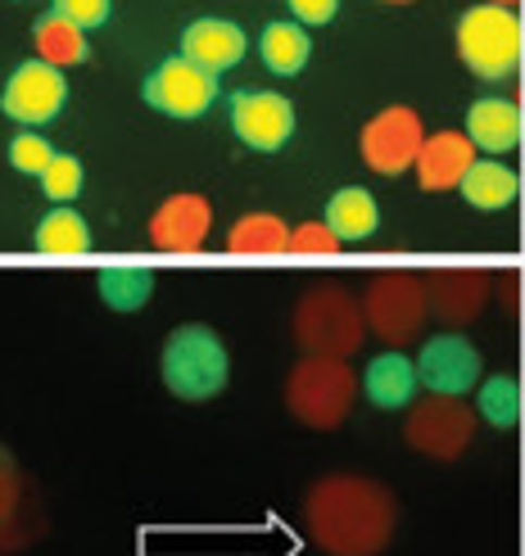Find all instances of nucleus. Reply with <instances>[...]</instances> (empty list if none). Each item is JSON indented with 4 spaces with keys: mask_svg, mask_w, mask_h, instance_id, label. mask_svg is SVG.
Wrapping results in <instances>:
<instances>
[{
    "mask_svg": "<svg viewBox=\"0 0 525 556\" xmlns=\"http://www.w3.org/2000/svg\"><path fill=\"white\" fill-rule=\"evenodd\" d=\"M299 27H322L340 14V0H286Z\"/></svg>",
    "mask_w": 525,
    "mask_h": 556,
    "instance_id": "32",
    "label": "nucleus"
},
{
    "mask_svg": "<svg viewBox=\"0 0 525 556\" xmlns=\"http://www.w3.org/2000/svg\"><path fill=\"white\" fill-rule=\"evenodd\" d=\"M422 146H426V127L412 104H385L380 114H372L363 123V131H358V154H363V163L376 177L412 173Z\"/></svg>",
    "mask_w": 525,
    "mask_h": 556,
    "instance_id": "8",
    "label": "nucleus"
},
{
    "mask_svg": "<svg viewBox=\"0 0 525 556\" xmlns=\"http://www.w3.org/2000/svg\"><path fill=\"white\" fill-rule=\"evenodd\" d=\"M245 50H250V37H245V27L232 23V18H196L182 27V50L190 64H200L209 73H227L245 60Z\"/></svg>",
    "mask_w": 525,
    "mask_h": 556,
    "instance_id": "18",
    "label": "nucleus"
},
{
    "mask_svg": "<svg viewBox=\"0 0 525 556\" xmlns=\"http://www.w3.org/2000/svg\"><path fill=\"white\" fill-rule=\"evenodd\" d=\"M37 181H41V194H46V200L60 208V204H73L77 194H82V186H87V168H82V159H77V154H54V159H50V168H46Z\"/></svg>",
    "mask_w": 525,
    "mask_h": 556,
    "instance_id": "28",
    "label": "nucleus"
},
{
    "mask_svg": "<svg viewBox=\"0 0 525 556\" xmlns=\"http://www.w3.org/2000/svg\"><path fill=\"white\" fill-rule=\"evenodd\" d=\"M37 534H41L37 503H33V493H27V480H23L14 453L0 443V556L27 547Z\"/></svg>",
    "mask_w": 525,
    "mask_h": 556,
    "instance_id": "16",
    "label": "nucleus"
},
{
    "mask_svg": "<svg viewBox=\"0 0 525 556\" xmlns=\"http://www.w3.org/2000/svg\"><path fill=\"white\" fill-rule=\"evenodd\" d=\"M345 240L326 227V222H299L290 227V254L295 258H336Z\"/></svg>",
    "mask_w": 525,
    "mask_h": 556,
    "instance_id": "30",
    "label": "nucleus"
},
{
    "mask_svg": "<svg viewBox=\"0 0 525 556\" xmlns=\"http://www.w3.org/2000/svg\"><path fill=\"white\" fill-rule=\"evenodd\" d=\"M480 430V416L466 399L422 394L403 416V443L426 462H458Z\"/></svg>",
    "mask_w": 525,
    "mask_h": 556,
    "instance_id": "7",
    "label": "nucleus"
},
{
    "mask_svg": "<svg viewBox=\"0 0 525 556\" xmlns=\"http://www.w3.org/2000/svg\"><path fill=\"white\" fill-rule=\"evenodd\" d=\"M303 530L326 556H380L399 534V497L372 476H322L303 493Z\"/></svg>",
    "mask_w": 525,
    "mask_h": 556,
    "instance_id": "1",
    "label": "nucleus"
},
{
    "mask_svg": "<svg viewBox=\"0 0 525 556\" xmlns=\"http://www.w3.org/2000/svg\"><path fill=\"white\" fill-rule=\"evenodd\" d=\"M476 416L493 430H512L521 421V380L512 371H499V376H485L476 384Z\"/></svg>",
    "mask_w": 525,
    "mask_h": 556,
    "instance_id": "27",
    "label": "nucleus"
},
{
    "mask_svg": "<svg viewBox=\"0 0 525 556\" xmlns=\"http://www.w3.org/2000/svg\"><path fill=\"white\" fill-rule=\"evenodd\" d=\"M146 231L159 254H196L213 231V204L196 190H177L150 213Z\"/></svg>",
    "mask_w": 525,
    "mask_h": 556,
    "instance_id": "14",
    "label": "nucleus"
},
{
    "mask_svg": "<svg viewBox=\"0 0 525 556\" xmlns=\"http://www.w3.org/2000/svg\"><path fill=\"white\" fill-rule=\"evenodd\" d=\"M68 109V77L46 60L18 64L0 87V114L18 127H46Z\"/></svg>",
    "mask_w": 525,
    "mask_h": 556,
    "instance_id": "10",
    "label": "nucleus"
},
{
    "mask_svg": "<svg viewBox=\"0 0 525 556\" xmlns=\"http://www.w3.org/2000/svg\"><path fill=\"white\" fill-rule=\"evenodd\" d=\"M493 294V276L485 267H435L426 271V299H430V321L462 330L472 326Z\"/></svg>",
    "mask_w": 525,
    "mask_h": 556,
    "instance_id": "13",
    "label": "nucleus"
},
{
    "mask_svg": "<svg viewBox=\"0 0 525 556\" xmlns=\"http://www.w3.org/2000/svg\"><path fill=\"white\" fill-rule=\"evenodd\" d=\"M326 227L336 231L345 244H358V240H372L376 227H380V204L367 186H340L336 194L326 200Z\"/></svg>",
    "mask_w": 525,
    "mask_h": 556,
    "instance_id": "20",
    "label": "nucleus"
},
{
    "mask_svg": "<svg viewBox=\"0 0 525 556\" xmlns=\"http://www.w3.org/2000/svg\"><path fill=\"white\" fill-rule=\"evenodd\" d=\"M466 141L476 146V154L485 159H503L521 146V109L508 96H480L472 109H466Z\"/></svg>",
    "mask_w": 525,
    "mask_h": 556,
    "instance_id": "19",
    "label": "nucleus"
},
{
    "mask_svg": "<svg viewBox=\"0 0 525 556\" xmlns=\"http://www.w3.org/2000/svg\"><path fill=\"white\" fill-rule=\"evenodd\" d=\"M485 5H508V10H512V5H516V0H485Z\"/></svg>",
    "mask_w": 525,
    "mask_h": 556,
    "instance_id": "33",
    "label": "nucleus"
},
{
    "mask_svg": "<svg viewBox=\"0 0 525 556\" xmlns=\"http://www.w3.org/2000/svg\"><path fill=\"white\" fill-rule=\"evenodd\" d=\"M358 389L363 399L380 412H408L412 403L422 399V376H417V357H408L399 349L376 353L372 363L358 376Z\"/></svg>",
    "mask_w": 525,
    "mask_h": 556,
    "instance_id": "15",
    "label": "nucleus"
},
{
    "mask_svg": "<svg viewBox=\"0 0 525 556\" xmlns=\"http://www.w3.org/2000/svg\"><path fill=\"white\" fill-rule=\"evenodd\" d=\"M54 154H60V150H54L46 136H37L33 127H18V131L10 136V150H5L10 168L23 173V177H41V173L50 168V159H54Z\"/></svg>",
    "mask_w": 525,
    "mask_h": 556,
    "instance_id": "29",
    "label": "nucleus"
},
{
    "mask_svg": "<svg viewBox=\"0 0 525 556\" xmlns=\"http://www.w3.org/2000/svg\"><path fill=\"white\" fill-rule=\"evenodd\" d=\"M363 317L367 330L385 349H408L422 340L430 321V299H426V276L422 271H376L363 290Z\"/></svg>",
    "mask_w": 525,
    "mask_h": 556,
    "instance_id": "5",
    "label": "nucleus"
},
{
    "mask_svg": "<svg viewBox=\"0 0 525 556\" xmlns=\"http://www.w3.org/2000/svg\"><path fill=\"white\" fill-rule=\"evenodd\" d=\"M96 294L109 313H141L154 294V271L146 263H104L96 271Z\"/></svg>",
    "mask_w": 525,
    "mask_h": 556,
    "instance_id": "22",
    "label": "nucleus"
},
{
    "mask_svg": "<svg viewBox=\"0 0 525 556\" xmlns=\"http://www.w3.org/2000/svg\"><path fill=\"white\" fill-rule=\"evenodd\" d=\"M458 194L466 204H472L476 213H503L516 204V194H521V181L516 173L508 168L503 159H476L472 163V173L462 177Z\"/></svg>",
    "mask_w": 525,
    "mask_h": 556,
    "instance_id": "21",
    "label": "nucleus"
},
{
    "mask_svg": "<svg viewBox=\"0 0 525 556\" xmlns=\"http://www.w3.org/2000/svg\"><path fill=\"white\" fill-rule=\"evenodd\" d=\"M290 336L303 353L322 357H353L372 336L363 317V299H353L345 286H313L303 290L290 313Z\"/></svg>",
    "mask_w": 525,
    "mask_h": 556,
    "instance_id": "4",
    "label": "nucleus"
},
{
    "mask_svg": "<svg viewBox=\"0 0 525 556\" xmlns=\"http://www.w3.org/2000/svg\"><path fill=\"white\" fill-rule=\"evenodd\" d=\"M50 10H60L64 18H73L82 33H91V27H104L109 14H114V0H50Z\"/></svg>",
    "mask_w": 525,
    "mask_h": 556,
    "instance_id": "31",
    "label": "nucleus"
},
{
    "mask_svg": "<svg viewBox=\"0 0 525 556\" xmlns=\"http://www.w3.org/2000/svg\"><path fill=\"white\" fill-rule=\"evenodd\" d=\"M313 54V37L309 27H299L295 18L290 23H267L259 33V60L272 77H299L303 64Z\"/></svg>",
    "mask_w": 525,
    "mask_h": 556,
    "instance_id": "24",
    "label": "nucleus"
},
{
    "mask_svg": "<svg viewBox=\"0 0 525 556\" xmlns=\"http://www.w3.org/2000/svg\"><path fill=\"white\" fill-rule=\"evenodd\" d=\"M141 100L163 118H177V123H190V118H204L213 100H217V73L190 64L186 54H173V60H159L146 81H141Z\"/></svg>",
    "mask_w": 525,
    "mask_h": 556,
    "instance_id": "9",
    "label": "nucleus"
},
{
    "mask_svg": "<svg viewBox=\"0 0 525 556\" xmlns=\"http://www.w3.org/2000/svg\"><path fill=\"white\" fill-rule=\"evenodd\" d=\"M476 159L480 154L472 141H466V131H430L417 163H412V177H417V186L426 194H445V190L462 186V177L472 173Z\"/></svg>",
    "mask_w": 525,
    "mask_h": 556,
    "instance_id": "17",
    "label": "nucleus"
},
{
    "mask_svg": "<svg viewBox=\"0 0 525 556\" xmlns=\"http://www.w3.org/2000/svg\"><path fill=\"white\" fill-rule=\"evenodd\" d=\"M458 60L472 68L480 81H508L521 64V18L508 5H472L458 14Z\"/></svg>",
    "mask_w": 525,
    "mask_h": 556,
    "instance_id": "6",
    "label": "nucleus"
},
{
    "mask_svg": "<svg viewBox=\"0 0 525 556\" xmlns=\"http://www.w3.org/2000/svg\"><path fill=\"white\" fill-rule=\"evenodd\" d=\"M33 244L41 249L46 258H87L91 254V227L87 217H82L77 208H50L37 231H33Z\"/></svg>",
    "mask_w": 525,
    "mask_h": 556,
    "instance_id": "25",
    "label": "nucleus"
},
{
    "mask_svg": "<svg viewBox=\"0 0 525 556\" xmlns=\"http://www.w3.org/2000/svg\"><path fill=\"white\" fill-rule=\"evenodd\" d=\"M417 376H422V389H426V394L466 399V394H476V384L485 380L480 349L466 340L462 330H439V336L422 340Z\"/></svg>",
    "mask_w": 525,
    "mask_h": 556,
    "instance_id": "11",
    "label": "nucleus"
},
{
    "mask_svg": "<svg viewBox=\"0 0 525 556\" xmlns=\"http://www.w3.org/2000/svg\"><path fill=\"white\" fill-rule=\"evenodd\" d=\"M227 249L236 258H276L290 254V227L276 213H245L227 231Z\"/></svg>",
    "mask_w": 525,
    "mask_h": 556,
    "instance_id": "26",
    "label": "nucleus"
},
{
    "mask_svg": "<svg viewBox=\"0 0 525 556\" xmlns=\"http://www.w3.org/2000/svg\"><path fill=\"white\" fill-rule=\"evenodd\" d=\"M380 5H412V0H380Z\"/></svg>",
    "mask_w": 525,
    "mask_h": 556,
    "instance_id": "34",
    "label": "nucleus"
},
{
    "mask_svg": "<svg viewBox=\"0 0 525 556\" xmlns=\"http://www.w3.org/2000/svg\"><path fill=\"white\" fill-rule=\"evenodd\" d=\"M33 46H37V60L54 64V68H77V64H87V33L64 18L60 10H46L37 23H33Z\"/></svg>",
    "mask_w": 525,
    "mask_h": 556,
    "instance_id": "23",
    "label": "nucleus"
},
{
    "mask_svg": "<svg viewBox=\"0 0 525 556\" xmlns=\"http://www.w3.org/2000/svg\"><path fill=\"white\" fill-rule=\"evenodd\" d=\"M358 376L349 357H322L303 353L299 363L286 371V412L303 430H340L358 403Z\"/></svg>",
    "mask_w": 525,
    "mask_h": 556,
    "instance_id": "3",
    "label": "nucleus"
},
{
    "mask_svg": "<svg viewBox=\"0 0 525 556\" xmlns=\"http://www.w3.org/2000/svg\"><path fill=\"white\" fill-rule=\"evenodd\" d=\"M232 131L245 150L254 154H276L290 146L295 136V104L282 91H236L232 96Z\"/></svg>",
    "mask_w": 525,
    "mask_h": 556,
    "instance_id": "12",
    "label": "nucleus"
},
{
    "mask_svg": "<svg viewBox=\"0 0 525 556\" xmlns=\"http://www.w3.org/2000/svg\"><path fill=\"white\" fill-rule=\"evenodd\" d=\"M159 376L177 403H213L232 384V353L213 326L186 321L163 340Z\"/></svg>",
    "mask_w": 525,
    "mask_h": 556,
    "instance_id": "2",
    "label": "nucleus"
}]
</instances>
